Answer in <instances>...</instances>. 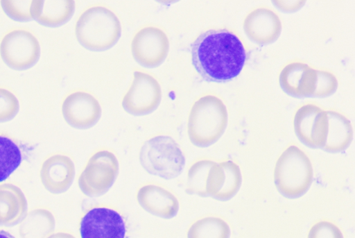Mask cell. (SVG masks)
Returning <instances> with one entry per match:
<instances>
[{
    "label": "cell",
    "mask_w": 355,
    "mask_h": 238,
    "mask_svg": "<svg viewBox=\"0 0 355 238\" xmlns=\"http://www.w3.org/2000/svg\"><path fill=\"white\" fill-rule=\"evenodd\" d=\"M122 27L117 16L110 9L95 6L87 9L79 17L76 26L78 42L92 51H105L119 41Z\"/></svg>",
    "instance_id": "3957f363"
},
{
    "label": "cell",
    "mask_w": 355,
    "mask_h": 238,
    "mask_svg": "<svg viewBox=\"0 0 355 238\" xmlns=\"http://www.w3.org/2000/svg\"><path fill=\"white\" fill-rule=\"evenodd\" d=\"M19 110L18 98L10 91L0 88V123L13 119Z\"/></svg>",
    "instance_id": "d4e9b609"
},
{
    "label": "cell",
    "mask_w": 355,
    "mask_h": 238,
    "mask_svg": "<svg viewBox=\"0 0 355 238\" xmlns=\"http://www.w3.org/2000/svg\"><path fill=\"white\" fill-rule=\"evenodd\" d=\"M62 112L69 126L76 129L86 130L99 121L102 108L92 94L85 92H76L64 99Z\"/></svg>",
    "instance_id": "7c38bea8"
},
{
    "label": "cell",
    "mask_w": 355,
    "mask_h": 238,
    "mask_svg": "<svg viewBox=\"0 0 355 238\" xmlns=\"http://www.w3.org/2000/svg\"><path fill=\"white\" fill-rule=\"evenodd\" d=\"M75 175L74 162L64 155H55L48 158L41 171L44 185L54 194L67 192L71 186Z\"/></svg>",
    "instance_id": "2e32d148"
},
{
    "label": "cell",
    "mask_w": 355,
    "mask_h": 238,
    "mask_svg": "<svg viewBox=\"0 0 355 238\" xmlns=\"http://www.w3.org/2000/svg\"><path fill=\"white\" fill-rule=\"evenodd\" d=\"M242 183L239 167L232 161L215 163L207 177L206 190L208 196L227 201L239 192Z\"/></svg>",
    "instance_id": "5bb4252c"
},
{
    "label": "cell",
    "mask_w": 355,
    "mask_h": 238,
    "mask_svg": "<svg viewBox=\"0 0 355 238\" xmlns=\"http://www.w3.org/2000/svg\"><path fill=\"white\" fill-rule=\"evenodd\" d=\"M170 43L166 34L156 27H146L134 37L131 51L135 60L147 68L159 67L166 59Z\"/></svg>",
    "instance_id": "9c48e42d"
},
{
    "label": "cell",
    "mask_w": 355,
    "mask_h": 238,
    "mask_svg": "<svg viewBox=\"0 0 355 238\" xmlns=\"http://www.w3.org/2000/svg\"><path fill=\"white\" fill-rule=\"evenodd\" d=\"M119 173V162L114 153L100 151L92 155L81 173L79 187L89 197H99L110 189Z\"/></svg>",
    "instance_id": "8992f818"
},
{
    "label": "cell",
    "mask_w": 355,
    "mask_h": 238,
    "mask_svg": "<svg viewBox=\"0 0 355 238\" xmlns=\"http://www.w3.org/2000/svg\"><path fill=\"white\" fill-rule=\"evenodd\" d=\"M137 198L144 210L163 219L173 218L180 209L177 197L168 189L156 185H146L141 187Z\"/></svg>",
    "instance_id": "e0dca14e"
},
{
    "label": "cell",
    "mask_w": 355,
    "mask_h": 238,
    "mask_svg": "<svg viewBox=\"0 0 355 238\" xmlns=\"http://www.w3.org/2000/svg\"><path fill=\"white\" fill-rule=\"evenodd\" d=\"M328 118V133L324 151L337 153L345 151L353 138V128L350 121L343 114L327 112Z\"/></svg>",
    "instance_id": "ffe728a7"
},
{
    "label": "cell",
    "mask_w": 355,
    "mask_h": 238,
    "mask_svg": "<svg viewBox=\"0 0 355 238\" xmlns=\"http://www.w3.org/2000/svg\"><path fill=\"white\" fill-rule=\"evenodd\" d=\"M162 91L158 81L150 74L136 71L130 88L123 99L124 110L134 116H145L159 106Z\"/></svg>",
    "instance_id": "ba28073f"
},
{
    "label": "cell",
    "mask_w": 355,
    "mask_h": 238,
    "mask_svg": "<svg viewBox=\"0 0 355 238\" xmlns=\"http://www.w3.org/2000/svg\"><path fill=\"white\" fill-rule=\"evenodd\" d=\"M272 3L280 11L291 13L300 10L306 3V1L298 0V1H272Z\"/></svg>",
    "instance_id": "83f0119b"
},
{
    "label": "cell",
    "mask_w": 355,
    "mask_h": 238,
    "mask_svg": "<svg viewBox=\"0 0 355 238\" xmlns=\"http://www.w3.org/2000/svg\"><path fill=\"white\" fill-rule=\"evenodd\" d=\"M313 178L311 162L300 148L291 146L277 161L274 180L277 189L284 196L295 198L304 195Z\"/></svg>",
    "instance_id": "277c9868"
},
{
    "label": "cell",
    "mask_w": 355,
    "mask_h": 238,
    "mask_svg": "<svg viewBox=\"0 0 355 238\" xmlns=\"http://www.w3.org/2000/svg\"><path fill=\"white\" fill-rule=\"evenodd\" d=\"M49 238H76L73 235L67 232H59L50 237Z\"/></svg>",
    "instance_id": "f1b7e54d"
},
{
    "label": "cell",
    "mask_w": 355,
    "mask_h": 238,
    "mask_svg": "<svg viewBox=\"0 0 355 238\" xmlns=\"http://www.w3.org/2000/svg\"><path fill=\"white\" fill-rule=\"evenodd\" d=\"M282 25L277 15L267 8H259L251 12L245 19L243 31L254 43L267 46L279 37Z\"/></svg>",
    "instance_id": "4fadbf2b"
},
{
    "label": "cell",
    "mask_w": 355,
    "mask_h": 238,
    "mask_svg": "<svg viewBox=\"0 0 355 238\" xmlns=\"http://www.w3.org/2000/svg\"><path fill=\"white\" fill-rule=\"evenodd\" d=\"M227 123V110L223 101L212 95L202 96L193 104L189 114V139L198 147H208L221 137Z\"/></svg>",
    "instance_id": "7a4b0ae2"
},
{
    "label": "cell",
    "mask_w": 355,
    "mask_h": 238,
    "mask_svg": "<svg viewBox=\"0 0 355 238\" xmlns=\"http://www.w3.org/2000/svg\"><path fill=\"white\" fill-rule=\"evenodd\" d=\"M139 160L150 175L170 180L179 176L185 166V157L178 143L170 136L159 135L142 146Z\"/></svg>",
    "instance_id": "5b68a950"
},
{
    "label": "cell",
    "mask_w": 355,
    "mask_h": 238,
    "mask_svg": "<svg viewBox=\"0 0 355 238\" xmlns=\"http://www.w3.org/2000/svg\"><path fill=\"white\" fill-rule=\"evenodd\" d=\"M282 90L299 99L313 97L316 87L317 70L302 62H292L281 71L279 78Z\"/></svg>",
    "instance_id": "9a60e30c"
},
{
    "label": "cell",
    "mask_w": 355,
    "mask_h": 238,
    "mask_svg": "<svg viewBox=\"0 0 355 238\" xmlns=\"http://www.w3.org/2000/svg\"><path fill=\"white\" fill-rule=\"evenodd\" d=\"M229 225L218 217H205L191 225L187 238H230Z\"/></svg>",
    "instance_id": "7402d4cb"
},
{
    "label": "cell",
    "mask_w": 355,
    "mask_h": 238,
    "mask_svg": "<svg viewBox=\"0 0 355 238\" xmlns=\"http://www.w3.org/2000/svg\"><path fill=\"white\" fill-rule=\"evenodd\" d=\"M0 238H15L12 235L5 230H0Z\"/></svg>",
    "instance_id": "f546056e"
},
{
    "label": "cell",
    "mask_w": 355,
    "mask_h": 238,
    "mask_svg": "<svg viewBox=\"0 0 355 238\" xmlns=\"http://www.w3.org/2000/svg\"><path fill=\"white\" fill-rule=\"evenodd\" d=\"M33 1L28 0H2V9L6 15L15 22H28L33 20L31 8Z\"/></svg>",
    "instance_id": "cb8c5ba5"
},
{
    "label": "cell",
    "mask_w": 355,
    "mask_h": 238,
    "mask_svg": "<svg viewBox=\"0 0 355 238\" xmlns=\"http://www.w3.org/2000/svg\"><path fill=\"white\" fill-rule=\"evenodd\" d=\"M192 63L205 80L225 83L237 77L247 60L246 51L233 33L210 30L200 35L191 46Z\"/></svg>",
    "instance_id": "6da1fadb"
},
{
    "label": "cell",
    "mask_w": 355,
    "mask_h": 238,
    "mask_svg": "<svg viewBox=\"0 0 355 238\" xmlns=\"http://www.w3.org/2000/svg\"><path fill=\"white\" fill-rule=\"evenodd\" d=\"M73 0H34L31 8L33 20L48 28H59L73 17Z\"/></svg>",
    "instance_id": "ac0fdd59"
},
{
    "label": "cell",
    "mask_w": 355,
    "mask_h": 238,
    "mask_svg": "<svg viewBox=\"0 0 355 238\" xmlns=\"http://www.w3.org/2000/svg\"><path fill=\"white\" fill-rule=\"evenodd\" d=\"M327 111L315 105H306L296 112L293 120L295 133L304 145L323 148L328 133Z\"/></svg>",
    "instance_id": "30bf717a"
},
{
    "label": "cell",
    "mask_w": 355,
    "mask_h": 238,
    "mask_svg": "<svg viewBox=\"0 0 355 238\" xmlns=\"http://www.w3.org/2000/svg\"><path fill=\"white\" fill-rule=\"evenodd\" d=\"M338 80L332 74L317 70V82L313 97L326 98L333 95L337 90Z\"/></svg>",
    "instance_id": "484cf974"
},
{
    "label": "cell",
    "mask_w": 355,
    "mask_h": 238,
    "mask_svg": "<svg viewBox=\"0 0 355 238\" xmlns=\"http://www.w3.org/2000/svg\"><path fill=\"white\" fill-rule=\"evenodd\" d=\"M308 238H343L340 230L334 223L323 221L313 225Z\"/></svg>",
    "instance_id": "4316f807"
},
{
    "label": "cell",
    "mask_w": 355,
    "mask_h": 238,
    "mask_svg": "<svg viewBox=\"0 0 355 238\" xmlns=\"http://www.w3.org/2000/svg\"><path fill=\"white\" fill-rule=\"evenodd\" d=\"M215 162L203 160L194 163L189 170L186 192L191 195L208 197L206 185L209 172Z\"/></svg>",
    "instance_id": "603a6c76"
},
{
    "label": "cell",
    "mask_w": 355,
    "mask_h": 238,
    "mask_svg": "<svg viewBox=\"0 0 355 238\" xmlns=\"http://www.w3.org/2000/svg\"><path fill=\"white\" fill-rule=\"evenodd\" d=\"M27 207L26 198L19 187L9 183L0 185V225L18 223Z\"/></svg>",
    "instance_id": "d6986e66"
},
{
    "label": "cell",
    "mask_w": 355,
    "mask_h": 238,
    "mask_svg": "<svg viewBox=\"0 0 355 238\" xmlns=\"http://www.w3.org/2000/svg\"><path fill=\"white\" fill-rule=\"evenodd\" d=\"M23 160L19 145L11 138L0 135V182L6 180Z\"/></svg>",
    "instance_id": "44dd1931"
},
{
    "label": "cell",
    "mask_w": 355,
    "mask_h": 238,
    "mask_svg": "<svg viewBox=\"0 0 355 238\" xmlns=\"http://www.w3.org/2000/svg\"><path fill=\"white\" fill-rule=\"evenodd\" d=\"M80 235L82 238H125L126 226L119 212L105 207H94L82 219Z\"/></svg>",
    "instance_id": "8fae6325"
},
{
    "label": "cell",
    "mask_w": 355,
    "mask_h": 238,
    "mask_svg": "<svg viewBox=\"0 0 355 238\" xmlns=\"http://www.w3.org/2000/svg\"><path fill=\"white\" fill-rule=\"evenodd\" d=\"M0 57L14 70H28L40 59V44L29 31L15 30L7 34L0 43Z\"/></svg>",
    "instance_id": "52a82bcc"
}]
</instances>
